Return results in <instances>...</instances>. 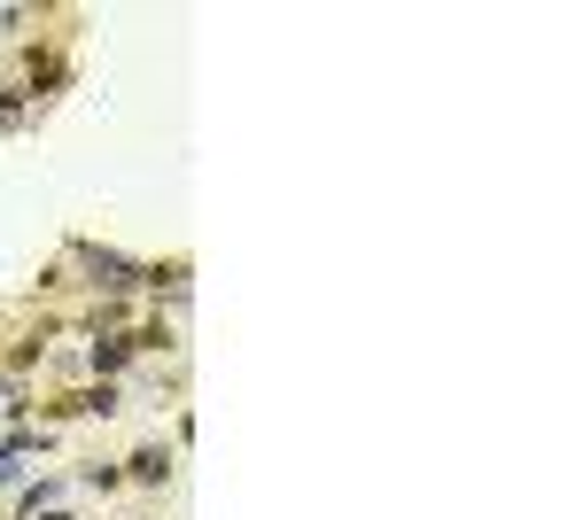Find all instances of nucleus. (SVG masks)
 <instances>
[{"mask_svg":"<svg viewBox=\"0 0 583 520\" xmlns=\"http://www.w3.org/2000/svg\"><path fill=\"white\" fill-rule=\"evenodd\" d=\"M70 256H78V273H87V288L102 303H125L140 288V273H148V265H133L125 249H102V241H70Z\"/></svg>","mask_w":583,"mask_h":520,"instance_id":"nucleus-1","label":"nucleus"},{"mask_svg":"<svg viewBox=\"0 0 583 520\" xmlns=\"http://www.w3.org/2000/svg\"><path fill=\"white\" fill-rule=\"evenodd\" d=\"M117 412H125V381H87L47 404V419H117Z\"/></svg>","mask_w":583,"mask_h":520,"instance_id":"nucleus-2","label":"nucleus"},{"mask_svg":"<svg viewBox=\"0 0 583 520\" xmlns=\"http://www.w3.org/2000/svg\"><path fill=\"white\" fill-rule=\"evenodd\" d=\"M87 373L94 381H125L133 373V334H87Z\"/></svg>","mask_w":583,"mask_h":520,"instance_id":"nucleus-3","label":"nucleus"},{"mask_svg":"<svg viewBox=\"0 0 583 520\" xmlns=\"http://www.w3.org/2000/svg\"><path fill=\"white\" fill-rule=\"evenodd\" d=\"M125 482H133V489H163V482H172V451H163V443H140V451L125 459Z\"/></svg>","mask_w":583,"mask_h":520,"instance_id":"nucleus-4","label":"nucleus"},{"mask_svg":"<svg viewBox=\"0 0 583 520\" xmlns=\"http://www.w3.org/2000/svg\"><path fill=\"white\" fill-rule=\"evenodd\" d=\"M62 489H70V474H39V482H24V489H16V512H24V520H32V512H55V497H62Z\"/></svg>","mask_w":583,"mask_h":520,"instance_id":"nucleus-5","label":"nucleus"},{"mask_svg":"<svg viewBox=\"0 0 583 520\" xmlns=\"http://www.w3.org/2000/svg\"><path fill=\"white\" fill-rule=\"evenodd\" d=\"M32 366H47V326H32L16 350H9V381H16V373H32Z\"/></svg>","mask_w":583,"mask_h":520,"instance_id":"nucleus-6","label":"nucleus"},{"mask_svg":"<svg viewBox=\"0 0 583 520\" xmlns=\"http://www.w3.org/2000/svg\"><path fill=\"white\" fill-rule=\"evenodd\" d=\"M70 482H78V489H94V497H110V489H125V466H110V459H94V466H78Z\"/></svg>","mask_w":583,"mask_h":520,"instance_id":"nucleus-7","label":"nucleus"},{"mask_svg":"<svg viewBox=\"0 0 583 520\" xmlns=\"http://www.w3.org/2000/svg\"><path fill=\"white\" fill-rule=\"evenodd\" d=\"M163 350H172V326H163V319L133 326V358H163Z\"/></svg>","mask_w":583,"mask_h":520,"instance_id":"nucleus-8","label":"nucleus"},{"mask_svg":"<svg viewBox=\"0 0 583 520\" xmlns=\"http://www.w3.org/2000/svg\"><path fill=\"white\" fill-rule=\"evenodd\" d=\"M0 489H24V459H9V451H0Z\"/></svg>","mask_w":583,"mask_h":520,"instance_id":"nucleus-9","label":"nucleus"},{"mask_svg":"<svg viewBox=\"0 0 583 520\" xmlns=\"http://www.w3.org/2000/svg\"><path fill=\"white\" fill-rule=\"evenodd\" d=\"M32 520H78V512H32Z\"/></svg>","mask_w":583,"mask_h":520,"instance_id":"nucleus-10","label":"nucleus"}]
</instances>
